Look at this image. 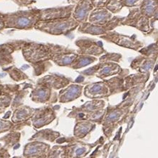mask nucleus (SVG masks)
<instances>
[{"instance_id": "f257e3e1", "label": "nucleus", "mask_w": 158, "mask_h": 158, "mask_svg": "<svg viewBox=\"0 0 158 158\" xmlns=\"http://www.w3.org/2000/svg\"><path fill=\"white\" fill-rule=\"evenodd\" d=\"M5 23V29L29 30L34 29L40 21V9L17 11L15 12L2 14Z\"/></svg>"}, {"instance_id": "f03ea898", "label": "nucleus", "mask_w": 158, "mask_h": 158, "mask_svg": "<svg viewBox=\"0 0 158 158\" xmlns=\"http://www.w3.org/2000/svg\"><path fill=\"white\" fill-rule=\"evenodd\" d=\"M68 48L53 44H42L25 41L22 52L25 59L30 63L46 61L56 53L64 52Z\"/></svg>"}, {"instance_id": "7ed1b4c3", "label": "nucleus", "mask_w": 158, "mask_h": 158, "mask_svg": "<svg viewBox=\"0 0 158 158\" xmlns=\"http://www.w3.org/2000/svg\"><path fill=\"white\" fill-rule=\"evenodd\" d=\"M79 23L70 17L52 20H40L34 29L52 35H66L77 29Z\"/></svg>"}, {"instance_id": "20e7f679", "label": "nucleus", "mask_w": 158, "mask_h": 158, "mask_svg": "<svg viewBox=\"0 0 158 158\" xmlns=\"http://www.w3.org/2000/svg\"><path fill=\"white\" fill-rule=\"evenodd\" d=\"M123 19L124 17H113L108 22L104 24H93L88 22L81 23L78 27V30L83 34L102 36L121 25Z\"/></svg>"}, {"instance_id": "39448f33", "label": "nucleus", "mask_w": 158, "mask_h": 158, "mask_svg": "<svg viewBox=\"0 0 158 158\" xmlns=\"http://www.w3.org/2000/svg\"><path fill=\"white\" fill-rule=\"evenodd\" d=\"M149 19L142 15L139 7H131L128 15L122 21L121 25L132 27L143 32H148L150 31Z\"/></svg>"}, {"instance_id": "423d86ee", "label": "nucleus", "mask_w": 158, "mask_h": 158, "mask_svg": "<svg viewBox=\"0 0 158 158\" xmlns=\"http://www.w3.org/2000/svg\"><path fill=\"white\" fill-rule=\"evenodd\" d=\"M101 38L110 42L114 43L118 46L134 50H138L143 47V44L137 40L134 36L123 35L113 31H108L106 34L101 36Z\"/></svg>"}, {"instance_id": "0eeeda50", "label": "nucleus", "mask_w": 158, "mask_h": 158, "mask_svg": "<svg viewBox=\"0 0 158 158\" xmlns=\"http://www.w3.org/2000/svg\"><path fill=\"white\" fill-rule=\"evenodd\" d=\"M125 108V107L118 106L116 108H108L106 110L104 120H103V128H106L105 134H107L108 132H112L118 123L123 120V118L127 115L128 110Z\"/></svg>"}, {"instance_id": "6e6552de", "label": "nucleus", "mask_w": 158, "mask_h": 158, "mask_svg": "<svg viewBox=\"0 0 158 158\" xmlns=\"http://www.w3.org/2000/svg\"><path fill=\"white\" fill-rule=\"evenodd\" d=\"M121 72L122 69L118 64L109 61L98 64L93 68L88 69L87 71H84L83 73L89 74V75L94 74L98 78H104L108 76L115 75V74H120Z\"/></svg>"}, {"instance_id": "1a4fd4ad", "label": "nucleus", "mask_w": 158, "mask_h": 158, "mask_svg": "<svg viewBox=\"0 0 158 158\" xmlns=\"http://www.w3.org/2000/svg\"><path fill=\"white\" fill-rule=\"evenodd\" d=\"M75 5L40 9V20H52L71 17Z\"/></svg>"}, {"instance_id": "9d476101", "label": "nucleus", "mask_w": 158, "mask_h": 158, "mask_svg": "<svg viewBox=\"0 0 158 158\" xmlns=\"http://www.w3.org/2000/svg\"><path fill=\"white\" fill-rule=\"evenodd\" d=\"M81 54L99 56L105 53L101 42L90 39H81L76 41Z\"/></svg>"}, {"instance_id": "9b49d317", "label": "nucleus", "mask_w": 158, "mask_h": 158, "mask_svg": "<svg viewBox=\"0 0 158 158\" xmlns=\"http://www.w3.org/2000/svg\"><path fill=\"white\" fill-rule=\"evenodd\" d=\"M94 6L90 0H78L72 12L71 17L81 24L88 22V17Z\"/></svg>"}, {"instance_id": "f8f14e48", "label": "nucleus", "mask_w": 158, "mask_h": 158, "mask_svg": "<svg viewBox=\"0 0 158 158\" xmlns=\"http://www.w3.org/2000/svg\"><path fill=\"white\" fill-rule=\"evenodd\" d=\"M56 118L54 111L48 107L34 110L31 116V121L33 125L36 128H39L48 124Z\"/></svg>"}, {"instance_id": "ddd939ff", "label": "nucleus", "mask_w": 158, "mask_h": 158, "mask_svg": "<svg viewBox=\"0 0 158 158\" xmlns=\"http://www.w3.org/2000/svg\"><path fill=\"white\" fill-rule=\"evenodd\" d=\"M85 96L92 99L102 98L110 96V92L106 82H98L88 85L84 90Z\"/></svg>"}, {"instance_id": "4468645a", "label": "nucleus", "mask_w": 158, "mask_h": 158, "mask_svg": "<svg viewBox=\"0 0 158 158\" xmlns=\"http://www.w3.org/2000/svg\"><path fill=\"white\" fill-rule=\"evenodd\" d=\"M49 148L50 146L47 144L40 142H34L26 145L24 151V155L25 157H46V155H48Z\"/></svg>"}, {"instance_id": "2eb2a0df", "label": "nucleus", "mask_w": 158, "mask_h": 158, "mask_svg": "<svg viewBox=\"0 0 158 158\" xmlns=\"http://www.w3.org/2000/svg\"><path fill=\"white\" fill-rule=\"evenodd\" d=\"M113 17V14L106 7H96L90 11L88 22L93 24H104Z\"/></svg>"}, {"instance_id": "dca6fc26", "label": "nucleus", "mask_w": 158, "mask_h": 158, "mask_svg": "<svg viewBox=\"0 0 158 158\" xmlns=\"http://www.w3.org/2000/svg\"><path fill=\"white\" fill-rule=\"evenodd\" d=\"M92 146L82 143H76L66 146L65 155L67 157H83L85 156L91 149Z\"/></svg>"}, {"instance_id": "f3484780", "label": "nucleus", "mask_w": 158, "mask_h": 158, "mask_svg": "<svg viewBox=\"0 0 158 158\" xmlns=\"http://www.w3.org/2000/svg\"><path fill=\"white\" fill-rule=\"evenodd\" d=\"M39 86L35 88L31 93L32 101L36 103H46L52 96V88L45 84L38 83Z\"/></svg>"}, {"instance_id": "a211bd4d", "label": "nucleus", "mask_w": 158, "mask_h": 158, "mask_svg": "<svg viewBox=\"0 0 158 158\" xmlns=\"http://www.w3.org/2000/svg\"><path fill=\"white\" fill-rule=\"evenodd\" d=\"M83 86L78 85H71L59 93V101L67 103L73 101L81 95Z\"/></svg>"}, {"instance_id": "6ab92c4d", "label": "nucleus", "mask_w": 158, "mask_h": 158, "mask_svg": "<svg viewBox=\"0 0 158 158\" xmlns=\"http://www.w3.org/2000/svg\"><path fill=\"white\" fill-rule=\"evenodd\" d=\"M78 55V53H74L73 51L67 49L64 52L56 53L51 59L59 66H70Z\"/></svg>"}, {"instance_id": "aec40b11", "label": "nucleus", "mask_w": 158, "mask_h": 158, "mask_svg": "<svg viewBox=\"0 0 158 158\" xmlns=\"http://www.w3.org/2000/svg\"><path fill=\"white\" fill-rule=\"evenodd\" d=\"M69 80L63 76H59L57 75L47 76L44 77L39 81L38 83L45 84L51 88L59 89V88H64L69 84Z\"/></svg>"}, {"instance_id": "412c9836", "label": "nucleus", "mask_w": 158, "mask_h": 158, "mask_svg": "<svg viewBox=\"0 0 158 158\" xmlns=\"http://www.w3.org/2000/svg\"><path fill=\"white\" fill-rule=\"evenodd\" d=\"M157 0H143L139 6L142 15L145 17L151 18L157 11Z\"/></svg>"}, {"instance_id": "4be33fe9", "label": "nucleus", "mask_w": 158, "mask_h": 158, "mask_svg": "<svg viewBox=\"0 0 158 158\" xmlns=\"http://www.w3.org/2000/svg\"><path fill=\"white\" fill-rule=\"evenodd\" d=\"M96 125L91 122L85 121H80L76 125L75 129H74V135L76 138H83L90 131L94 128Z\"/></svg>"}, {"instance_id": "5701e85b", "label": "nucleus", "mask_w": 158, "mask_h": 158, "mask_svg": "<svg viewBox=\"0 0 158 158\" xmlns=\"http://www.w3.org/2000/svg\"><path fill=\"white\" fill-rule=\"evenodd\" d=\"M34 112V109L30 108L29 107L23 106L21 107L14 113L11 120L14 123H19L22 121H26L29 118H31Z\"/></svg>"}, {"instance_id": "b1692460", "label": "nucleus", "mask_w": 158, "mask_h": 158, "mask_svg": "<svg viewBox=\"0 0 158 158\" xmlns=\"http://www.w3.org/2000/svg\"><path fill=\"white\" fill-rule=\"evenodd\" d=\"M152 64L147 58H143V56L137 58L135 60L132 61L131 67L132 69H136L140 73H145L152 68Z\"/></svg>"}, {"instance_id": "393cba45", "label": "nucleus", "mask_w": 158, "mask_h": 158, "mask_svg": "<svg viewBox=\"0 0 158 158\" xmlns=\"http://www.w3.org/2000/svg\"><path fill=\"white\" fill-rule=\"evenodd\" d=\"M96 59L94 56H91L90 55H86V54H81L78 55V56L76 58L73 62L72 63L70 67L72 69H77L84 67L87 65H89L90 64H92L93 62L96 61Z\"/></svg>"}, {"instance_id": "a878e982", "label": "nucleus", "mask_w": 158, "mask_h": 158, "mask_svg": "<svg viewBox=\"0 0 158 158\" xmlns=\"http://www.w3.org/2000/svg\"><path fill=\"white\" fill-rule=\"evenodd\" d=\"M124 81V79L120 77V76L114 77L108 81H106V83L109 87V89H110V94L123 91L125 90V85H123Z\"/></svg>"}, {"instance_id": "bb28decb", "label": "nucleus", "mask_w": 158, "mask_h": 158, "mask_svg": "<svg viewBox=\"0 0 158 158\" xmlns=\"http://www.w3.org/2000/svg\"><path fill=\"white\" fill-rule=\"evenodd\" d=\"M59 136V133L57 132L51 131V130H44L35 135L33 137L34 140H46L53 142Z\"/></svg>"}, {"instance_id": "cd10ccee", "label": "nucleus", "mask_w": 158, "mask_h": 158, "mask_svg": "<svg viewBox=\"0 0 158 158\" xmlns=\"http://www.w3.org/2000/svg\"><path fill=\"white\" fill-rule=\"evenodd\" d=\"M145 75L139 73L135 74V75H131V76L126 78L125 80V89H127V88H132L133 86H135L136 85H140L143 83V81L145 79Z\"/></svg>"}, {"instance_id": "c85d7f7f", "label": "nucleus", "mask_w": 158, "mask_h": 158, "mask_svg": "<svg viewBox=\"0 0 158 158\" xmlns=\"http://www.w3.org/2000/svg\"><path fill=\"white\" fill-rule=\"evenodd\" d=\"M105 7L112 14H116L124 7V4L123 0H107Z\"/></svg>"}, {"instance_id": "c756f323", "label": "nucleus", "mask_w": 158, "mask_h": 158, "mask_svg": "<svg viewBox=\"0 0 158 158\" xmlns=\"http://www.w3.org/2000/svg\"><path fill=\"white\" fill-rule=\"evenodd\" d=\"M5 71H7L10 74L11 78H12L15 81L24 80V79H26L27 78V76H26L25 74H24L22 72H21L19 69L16 68L6 69H5Z\"/></svg>"}, {"instance_id": "7c9ffc66", "label": "nucleus", "mask_w": 158, "mask_h": 158, "mask_svg": "<svg viewBox=\"0 0 158 158\" xmlns=\"http://www.w3.org/2000/svg\"><path fill=\"white\" fill-rule=\"evenodd\" d=\"M121 58V56L119 54H114V53H108L104 56L101 57L100 61L101 62H109V61H117L119 62Z\"/></svg>"}, {"instance_id": "2f4dec72", "label": "nucleus", "mask_w": 158, "mask_h": 158, "mask_svg": "<svg viewBox=\"0 0 158 158\" xmlns=\"http://www.w3.org/2000/svg\"><path fill=\"white\" fill-rule=\"evenodd\" d=\"M143 0H123L124 6L131 7H139Z\"/></svg>"}, {"instance_id": "473e14b6", "label": "nucleus", "mask_w": 158, "mask_h": 158, "mask_svg": "<svg viewBox=\"0 0 158 158\" xmlns=\"http://www.w3.org/2000/svg\"><path fill=\"white\" fill-rule=\"evenodd\" d=\"M12 126V123L7 120H0V133L8 131Z\"/></svg>"}, {"instance_id": "72a5a7b5", "label": "nucleus", "mask_w": 158, "mask_h": 158, "mask_svg": "<svg viewBox=\"0 0 158 158\" xmlns=\"http://www.w3.org/2000/svg\"><path fill=\"white\" fill-rule=\"evenodd\" d=\"M19 6H27L35 2V0H12Z\"/></svg>"}, {"instance_id": "f704fd0d", "label": "nucleus", "mask_w": 158, "mask_h": 158, "mask_svg": "<svg viewBox=\"0 0 158 158\" xmlns=\"http://www.w3.org/2000/svg\"><path fill=\"white\" fill-rule=\"evenodd\" d=\"M94 8L105 7V4L107 0H90Z\"/></svg>"}, {"instance_id": "c9c22d12", "label": "nucleus", "mask_w": 158, "mask_h": 158, "mask_svg": "<svg viewBox=\"0 0 158 158\" xmlns=\"http://www.w3.org/2000/svg\"><path fill=\"white\" fill-rule=\"evenodd\" d=\"M2 14L0 15V31L5 29V23H4L3 17H2Z\"/></svg>"}, {"instance_id": "e433bc0d", "label": "nucleus", "mask_w": 158, "mask_h": 158, "mask_svg": "<svg viewBox=\"0 0 158 158\" xmlns=\"http://www.w3.org/2000/svg\"><path fill=\"white\" fill-rule=\"evenodd\" d=\"M153 17H154L155 19H158V11H156V12L155 13V15H154V16H153Z\"/></svg>"}, {"instance_id": "4c0bfd02", "label": "nucleus", "mask_w": 158, "mask_h": 158, "mask_svg": "<svg viewBox=\"0 0 158 158\" xmlns=\"http://www.w3.org/2000/svg\"><path fill=\"white\" fill-rule=\"evenodd\" d=\"M72 1H73V2H76V3H77V2L78 1V0H72Z\"/></svg>"}, {"instance_id": "58836bf2", "label": "nucleus", "mask_w": 158, "mask_h": 158, "mask_svg": "<svg viewBox=\"0 0 158 158\" xmlns=\"http://www.w3.org/2000/svg\"><path fill=\"white\" fill-rule=\"evenodd\" d=\"M2 13H1V12H0V15H2Z\"/></svg>"}]
</instances>
